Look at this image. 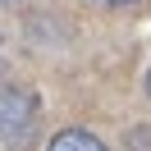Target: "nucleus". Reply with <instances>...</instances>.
Listing matches in <instances>:
<instances>
[{"label": "nucleus", "instance_id": "nucleus-2", "mask_svg": "<svg viewBox=\"0 0 151 151\" xmlns=\"http://www.w3.org/2000/svg\"><path fill=\"white\" fill-rule=\"evenodd\" d=\"M46 151H110V147H105L96 133H87V128H64V133L50 137Z\"/></svg>", "mask_w": 151, "mask_h": 151}, {"label": "nucleus", "instance_id": "nucleus-3", "mask_svg": "<svg viewBox=\"0 0 151 151\" xmlns=\"http://www.w3.org/2000/svg\"><path fill=\"white\" fill-rule=\"evenodd\" d=\"M101 5H137V0H101Z\"/></svg>", "mask_w": 151, "mask_h": 151}, {"label": "nucleus", "instance_id": "nucleus-1", "mask_svg": "<svg viewBox=\"0 0 151 151\" xmlns=\"http://www.w3.org/2000/svg\"><path fill=\"white\" fill-rule=\"evenodd\" d=\"M37 96L23 87H0V142L5 147H28L37 133Z\"/></svg>", "mask_w": 151, "mask_h": 151}, {"label": "nucleus", "instance_id": "nucleus-4", "mask_svg": "<svg viewBox=\"0 0 151 151\" xmlns=\"http://www.w3.org/2000/svg\"><path fill=\"white\" fill-rule=\"evenodd\" d=\"M147 96H151V73H147Z\"/></svg>", "mask_w": 151, "mask_h": 151}]
</instances>
